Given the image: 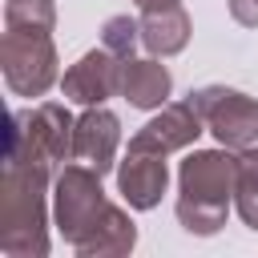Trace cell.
<instances>
[{"mask_svg":"<svg viewBox=\"0 0 258 258\" xmlns=\"http://www.w3.org/2000/svg\"><path fill=\"white\" fill-rule=\"evenodd\" d=\"M52 181L56 173L48 165L4 157L0 165V250L8 258H48Z\"/></svg>","mask_w":258,"mask_h":258,"instance_id":"6da1fadb","label":"cell"},{"mask_svg":"<svg viewBox=\"0 0 258 258\" xmlns=\"http://www.w3.org/2000/svg\"><path fill=\"white\" fill-rule=\"evenodd\" d=\"M234 185H238V153L218 149H194L177 169V226L194 238H210L226 226L234 210Z\"/></svg>","mask_w":258,"mask_h":258,"instance_id":"7a4b0ae2","label":"cell"},{"mask_svg":"<svg viewBox=\"0 0 258 258\" xmlns=\"http://www.w3.org/2000/svg\"><path fill=\"white\" fill-rule=\"evenodd\" d=\"M73 129L77 117L60 101H36L28 109H16L8 113V129H4V157L48 165L56 173L64 161H73Z\"/></svg>","mask_w":258,"mask_h":258,"instance_id":"3957f363","label":"cell"},{"mask_svg":"<svg viewBox=\"0 0 258 258\" xmlns=\"http://www.w3.org/2000/svg\"><path fill=\"white\" fill-rule=\"evenodd\" d=\"M0 69L4 85L16 97H44L52 85H60V52L52 32H16L4 28L0 36Z\"/></svg>","mask_w":258,"mask_h":258,"instance_id":"277c9868","label":"cell"},{"mask_svg":"<svg viewBox=\"0 0 258 258\" xmlns=\"http://www.w3.org/2000/svg\"><path fill=\"white\" fill-rule=\"evenodd\" d=\"M109 210V198L101 189V173L81 165V161H64L56 169V181H52V226L56 234L77 246Z\"/></svg>","mask_w":258,"mask_h":258,"instance_id":"5b68a950","label":"cell"},{"mask_svg":"<svg viewBox=\"0 0 258 258\" xmlns=\"http://www.w3.org/2000/svg\"><path fill=\"white\" fill-rule=\"evenodd\" d=\"M189 101L198 105L206 129L218 137V145L226 149H246L258 141V97L230 89V85H202L189 93Z\"/></svg>","mask_w":258,"mask_h":258,"instance_id":"8992f818","label":"cell"},{"mask_svg":"<svg viewBox=\"0 0 258 258\" xmlns=\"http://www.w3.org/2000/svg\"><path fill=\"white\" fill-rule=\"evenodd\" d=\"M121 56L109 52L105 44L101 48H89L81 52L64 73H60V93L64 101L89 109V105H105L109 97H121Z\"/></svg>","mask_w":258,"mask_h":258,"instance_id":"52a82bcc","label":"cell"},{"mask_svg":"<svg viewBox=\"0 0 258 258\" xmlns=\"http://www.w3.org/2000/svg\"><path fill=\"white\" fill-rule=\"evenodd\" d=\"M202 133H206V121H202L198 105L185 97V101L161 105L157 117H149V121L129 137V145H133V149H153V153H165V157H169V153L189 149Z\"/></svg>","mask_w":258,"mask_h":258,"instance_id":"ba28073f","label":"cell"},{"mask_svg":"<svg viewBox=\"0 0 258 258\" xmlns=\"http://www.w3.org/2000/svg\"><path fill=\"white\" fill-rule=\"evenodd\" d=\"M169 189V165L165 153L153 149H125V161H117V194L125 198L129 210H157Z\"/></svg>","mask_w":258,"mask_h":258,"instance_id":"9c48e42d","label":"cell"},{"mask_svg":"<svg viewBox=\"0 0 258 258\" xmlns=\"http://www.w3.org/2000/svg\"><path fill=\"white\" fill-rule=\"evenodd\" d=\"M117 149H121V117L105 105H89L73 129V161L105 177L109 169H117Z\"/></svg>","mask_w":258,"mask_h":258,"instance_id":"30bf717a","label":"cell"},{"mask_svg":"<svg viewBox=\"0 0 258 258\" xmlns=\"http://www.w3.org/2000/svg\"><path fill=\"white\" fill-rule=\"evenodd\" d=\"M121 97L133 109H161L173 97V73L161 56H129L121 64Z\"/></svg>","mask_w":258,"mask_h":258,"instance_id":"8fae6325","label":"cell"},{"mask_svg":"<svg viewBox=\"0 0 258 258\" xmlns=\"http://www.w3.org/2000/svg\"><path fill=\"white\" fill-rule=\"evenodd\" d=\"M194 36V20L181 4H165V8H149L141 12V48L149 56H177Z\"/></svg>","mask_w":258,"mask_h":258,"instance_id":"7c38bea8","label":"cell"},{"mask_svg":"<svg viewBox=\"0 0 258 258\" xmlns=\"http://www.w3.org/2000/svg\"><path fill=\"white\" fill-rule=\"evenodd\" d=\"M133 246H137V226H133V218H129L121 206L109 202L105 218L73 246V254H77V258H125V254H133Z\"/></svg>","mask_w":258,"mask_h":258,"instance_id":"4fadbf2b","label":"cell"},{"mask_svg":"<svg viewBox=\"0 0 258 258\" xmlns=\"http://www.w3.org/2000/svg\"><path fill=\"white\" fill-rule=\"evenodd\" d=\"M234 210L246 230L258 234V141L238 149V185H234Z\"/></svg>","mask_w":258,"mask_h":258,"instance_id":"5bb4252c","label":"cell"},{"mask_svg":"<svg viewBox=\"0 0 258 258\" xmlns=\"http://www.w3.org/2000/svg\"><path fill=\"white\" fill-rule=\"evenodd\" d=\"M4 28L16 32H52L56 28V0H8Z\"/></svg>","mask_w":258,"mask_h":258,"instance_id":"9a60e30c","label":"cell"},{"mask_svg":"<svg viewBox=\"0 0 258 258\" xmlns=\"http://www.w3.org/2000/svg\"><path fill=\"white\" fill-rule=\"evenodd\" d=\"M101 44H105L109 52H117L121 60H129V56L137 52V44H141V20H133L129 12L109 16V20L101 24Z\"/></svg>","mask_w":258,"mask_h":258,"instance_id":"2e32d148","label":"cell"},{"mask_svg":"<svg viewBox=\"0 0 258 258\" xmlns=\"http://www.w3.org/2000/svg\"><path fill=\"white\" fill-rule=\"evenodd\" d=\"M226 4H230V16L242 28H258V0H226Z\"/></svg>","mask_w":258,"mask_h":258,"instance_id":"e0dca14e","label":"cell"},{"mask_svg":"<svg viewBox=\"0 0 258 258\" xmlns=\"http://www.w3.org/2000/svg\"><path fill=\"white\" fill-rule=\"evenodd\" d=\"M141 12H149V8H165V4H181V0H133Z\"/></svg>","mask_w":258,"mask_h":258,"instance_id":"ac0fdd59","label":"cell"}]
</instances>
